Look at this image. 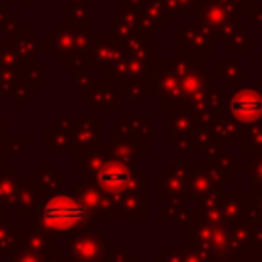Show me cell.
Wrapping results in <instances>:
<instances>
[{"mask_svg": "<svg viewBox=\"0 0 262 262\" xmlns=\"http://www.w3.org/2000/svg\"><path fill=\"white\" fill-rule=\"evenodd\" d=\"M123 178H125L123 168H115V166L102 170V174H100V182L102 184H123Z\"/></svg>", "mask_w": 262, "mask_h": 262, "instance_id": "obj_2", "label": "cell"}, {"mask_svg": "<svg viewBox=\"0 0 262 262\" xmlns=\"http://www.w3.org/2000/svg\"><path fill=\"white\" fill-rule=\"evenodd\" d=\"M84 217V207H80L78 203L70 201V199H55L45 207V219L53 225H74Z\"/></svg>", "mask_w": 262, "mask_h": 262, "instance_id": "obj_1", "label": "cell"}]
</instances>
